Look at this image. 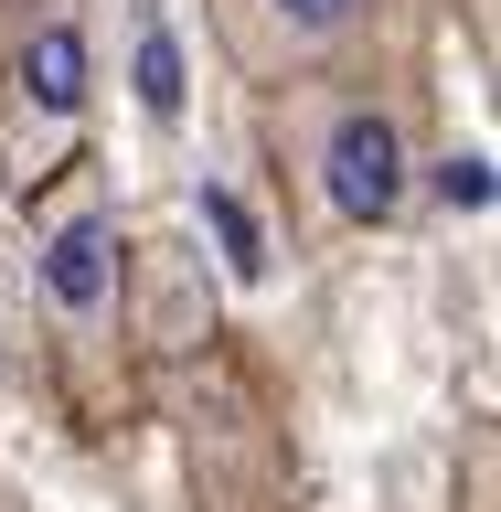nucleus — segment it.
<instances>
[{
	"label": "nucleus",
	"mask_w": 501,
	"mask_h": 512,
	"mask_svg": "<svg viewBox=\"0 0 501 512\" xmlns=\"http://www.w3.org/2000/svg\"><path fill=\"white\" fill-rule=\"evenodd\" d=\"M32 288L54 310L64 342H107V320L128 299V235H118V203L86 160L43 182V214H32Z\"/></svg>",
	"instance_id": "obj_1"
},
{
	"label": "nucleus",
	"mask_w": 501,
	"mask_h": 512,
	"mask_svg": "<svg viewBox=\"0 0 501 512\" xmlns=\"http://www.w3.org/2000/svg\"><path fill=\"white\" fill-rule=\"evenodd\" d=\"M86 107H96V54H86V22L54 11V22L22 32V54H11V96H0V150H11V182L22 203L54 182L75 139H86Z\"/></svg>",
	"instance_id": "obj_2"
},
{
	"label": "nucleus",
	"mask_w": 501,
	"mask_h": 512,
	"mask_svg": "<svg viewBox=\"0 0 501 512\" xmlns=\"http://www.w3.org/2000/svg\"><path fill=\"white\" fill-rule=\"evenodd\" d=\"M310 182L331 203V224H395L416 192V139L384 96H331L310 128Z\"/></svg>",
	"instance_id": "obj_3"
},
{
	"label": "nucleus",
	"mask_w": 501,
	"mask_h": 512,
	"mask_svg": "<svg viewBox=\"0 0 501 512\" xmlns=\"http://www.w3.org/2000/svg\"><path fill=\"white\" fill-rule=\"evenodd\" d=\"M256 11H267V32H278L288 54H331L342 32H363L374 0H256Z\"/></svg>",
	"instance_id": "obj_4"
},
{
	"label": "nucleus",
	"mask_w": 501,
	"mask_h": 512,
	"mask_svg": "<svg viewBox=\"0 0 501 512\" xmlns=\"http://www.w3.org/2000/svg\"><path fill=\"white\" fill-rule=\"evenodd\" d=\"M139 107H150L160 128L182 118V32L160 22V11H139Z\"/></svg>",
	"instance_id": "obj_5"
},
{
	"label": "nucleus",
	"mask_w": 501,
	"mask_h": 512,
	"mask_svg": "<svg viewBox=\"0 0 501 512\" xmlns=\"http://www.w3.org/2000/svg\"><path fill=\"white\" fill-rule=\"evenodd\" d=\"M203 224L224 235V267H235V278H267V235H256V214L224 182H203Z\"/></svg>",
	"instance_id": "obj_6"
},
{
	"label": "nucleus",
	"mask_w": 501,
	"mask_h": 512,
	"mask_svg": "<svg viewBox=\"0 0 501 512\" xmlns=\"http://www.w3.org/2000/svg\"><path fill=\"white\" fill-rule=\"evenodd\" d=\"M438 203H448V214H491V160H438Z\"/></svg>",
	"instance_id": "obj_7"
}]
</instances>
